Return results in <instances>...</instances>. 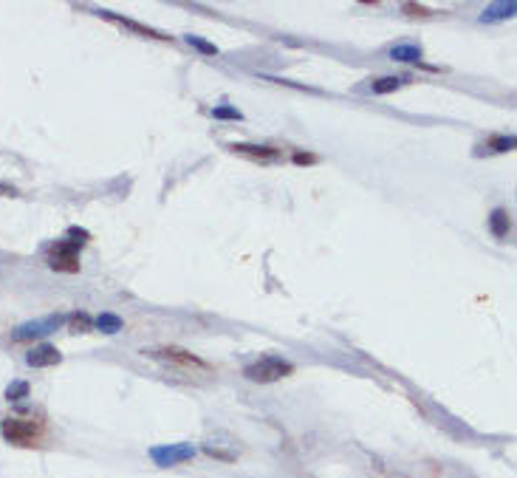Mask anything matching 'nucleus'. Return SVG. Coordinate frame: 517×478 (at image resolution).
<instances>
[{
    "label": "nucleus",
    "mask_w": 517,
    "mask_h": 478,
    "mask_svg": "<svg viewBox=\"0 0 517 478\" xmlns=\"http://www.w3.org/2000/svg\"><path fill=\"white\" fill-rule=\"evenodd\" d=\"M291 371H294V365H291L288 359L269 354V357H261L257 362L246 365V368H243V377H246L249 382H263V385H266V382H277V380L288 377Z\"/></svg>",
    "instance_id": "f257e3e1"
},
{
    "label": "nucleus",
    "mask_w": 517,
    "mask_h": 478,
    "mask_svg": "<svg viewBox=\"0 0 517 478\" xmlns=\"http://www.w3.org/2000/svg\"><path fill=\"white\" fill-rule=\"evenodd\" d=\"M68 320L65 314H48V317H43V320H31V323H23V326H17L15 331H12V340L15 343H31V340H43V337H48V334H54L63 323Z\"/></svg>",
    "instance_id": "f03ea898"
},
{
    "label": "nucleus",
    "mask_w": 517,
    "mask_h": 478,
    "mask_svg": "<svg viewBox=\"0 0 517 478\" xmlns=\"http://www.w3.org/2000/svg\"><path fill=\"white\" fill-rule=\"evenodd\" d=\"M79 249L77 244L71 241H60L51 246V255H48V267L54 272H65V275H74L79 272Z\"/></svg>",
    "instance_id": "7ed1b4c3"
},
{
    "label": "nucleus",
    "mask_w": 517,
    "mask_h": 478,
    "mask_svg": "<svg viewBox=\"0 0 517 478\" xmlns=\"http://www.w3.org/2000/svg\"><path fill=\"white\" fill-rule=\"evenodd\" d=\"M192 456H195L192 445H159V447L150 450V458L159 467H176L181 461H190Z\"/></svg>",
    "instance_id": "20e7f679"
},
{
    "label": "nucleus",
    "mask_w": 517,
    "mask_h": 478,
    "mask_svg": "<svg viewBox=\"0 0 517 478\" xmlns=\"http://www.w3.org/2000/svg\"><path fill=\"white\" fill-rule=\"evenodd\" d=\"M0 431H3V436L12 442V445H29L37 439L40 433V424L34 421H26V419H3V424H0Z\"/></svg>",
    "instance_id": "39448f33"
},
{
    "label": "nucleus",
    "mask_w": 517,
    "mask_h": 478,
    "mask_svg": "<svg viewBox=\"0 0 517 478\" xmlns=\"http://www.w3.org/2000/svg\"><path fill=\"white\" fill-rule=\"evenodd\" d=\"M150 357H156V359H164V362H173V365H184V368H206L203 359H198L195 354L184 351V348H176V345H167V348H150L144 351Z\"/></svg>",
    "instance_id": "423d86ee"
},
{
    "label": "nucleus",
    "mask_w": 517,
    "mask_h": 478,
    "mask_svg": "<svg viewBox=\"0 0 517 478\" xmlns=\"http://www.w3.org/2000/svg\"><path fill=\"white\" fill-rule=\"evenodd\" d=\"M60 362H63L60 348H57V345H48V343L34 345V348L26 354V365H31V368H51V365H60Z\"/></svg>",
    "instance_id": "0eeeda50"
},
{
    "label": "nucleus",
    "mask_w": 517,
    "mask_h": 478,
    "mask_svg": "<svg viewBox=\"0 0 517 478\" xmlns=\"http://www.w3.org/2000/svg\"><path fill=\"white\" fill-rule=\"evenodd\" d=\"M229 150H235V153H240V156L261 158V162H272V158L280 156L277 147H269V144H249V142H235V144H229Z\"/></svg>",
    "instance_id": "6e6552de"
},
{
    "label": "nucleus",
    "mask_w": 517,
    "mask_h": 478,
    "mask_svg": "<svg viewBox=\"0 0 517 478\" xmlns=\"http://www.w3.org/2000/svg\"><path fill=\"white\" fill-rule=\"evenodd\" d=\"M390 60H393V63H407V66H422L424 54H422L419 45L401 43V45H393V48H390Z\"/></svg>",
    "instance_id": "1a4fd4ad"
},
{
    "label": "nucleus",
    "mask_w": 517,
    "mask_h": 478,
    "mask_svg": "<svg viewBox=\"0 0 517 478\" xmlns=\"http://www.w3.org/2000/svg\"><path fill=\"white\" fill-rule=\"evenodd\" d=\"M486 224H489V232H492L495 238H509V232H511V218H509V212H506L503 207H495V209L489 212Z\"/></svg>",
    "instance_id": "9d476101"
},
{
    "label": "nucleus",
    "mask_w": 517,
    "mask_h": 478,
    "mask_svg": "<svg viewBox=\"0 0 517 478\" xmlns=\"http://www.w3.org/2000/svg\"><path fill=\"white\" fill-rule=\"evenodd\" d=\"M514 12H517V3H514V0H503V3H492V6H486V9H484L481 23L509 20V17H514Z\"/></svg>",
    "instance_id": "9b49d317"
},
{
    "label": "nucleus",
    "mask_w": 517,
    "mask_h": 478,
    "mask_svg": "<svg viewBox=\"0 0 517 478\" xmlns=\"http://www.w3.org/2000/svg\"><path fill=\"white\" fill-rule=\"evenodd\" d=\"M93 329L102 334H119L125 329V320L114 311H102L99 317H93Z\"/></svg>",
    "instance_id": "f8f14e48"
},
{
    "label": "nucleus",
    "mask_w": 517,
    "mask_h": 478,
    "mask_svg": "<svg viewBox=\"0 0 517 478\" xmlns=\"http://www.w3.org/2000/svg\"><path fill=\"white\" fill-rule=\"evenodd\" d=\"M96 15H99V17H105V20H114V23H119V26H128L130 31H139V34H144V37H153V40H170L167 34H162V31H156V29L139 26V23H133V20H125V17L114 15V12H96Z\"/></svg>",
    "instance_id": "ddd939ff"
},
{
    "label": "nucleus",
    "mask_w": 517,
    "mask_h": 478,
    "mask_svg": "<svg viewBox=\"0 0 517 478\" xmlns=\"http://www.w3.org/2000/svg\"><path fill=\"white\" fill-rule=\"evenodd\" d=\"M404 82H410V77H396V74H390V77H379V80H371V91L373 94H379V96H385V94H393V91H399Z\"/></svg>",
    "instance_id": "4468645a"
},
{
    "label": "nucleus",
    "mask_w": 517,
    "mask_h": 478,
    "mask_svg": "<svg viewBox=\"0 0 517 478\" xmlns=\"http://www.w3.org/2000/svg\"><path fill=\"white\" fill-rule=\"evenodd\" d=\"M514 144H517V139L511 133H506V136H495L486 147H478L475 153H484V150H489V153H509V150H514Z\"/></svg>",
    "instance_id": "2eb2a0df"
},
{
    "label": "nucleus",
    "mask_w": 517,
    "mask_h": 478,
    "mask_svg": "<svg viewBox=\"0 0 517 478\" xmlns=\"http://www.w3.org/2000/svg\"><path fill=\"white\" fill-rule=\"evenodd\" d=\"M215 119H224V122H243V114L238 108H232V105H215V108L210 111Z\"/></svg>",
    "instance_id": "dca6fc26"
},
{
    "label": "nucleus",
    "mask_w": 517,
    "mask_h": 478,
    "mask_svg": "<svg viewBox=\"0 0 517 478\" xmlns=\"http://www.w3.org/2000/svg\"><path fill=\"white\" fill-rule=\"evenodd\" d=\"M187 43L195 48V51H201V54H206V57H218V45H213V43H206L203 37H195V34H190L187 37Z\"/></svg>",
    "instance_id": "f3484780"
},
{
    "label": "nucleus",
    "mask_w": 517,
    "mask_h": 478,
    "mask_svg": "<svg viewBox=\"0 0 517 478\" xmlns=\"http://www.w3.org/2000/svg\"><path fill=\"white\" fill-rule=\"evenodd\" d=\"M29 396V382H12L9 388H6V399L9 402H20V399H26Z\"/></svg>",
    "instance_id": "a211bd4d"
},
{
    "label": "nucleus",
    "mask_w": 517,
    "mask_h": 478,
    "mask_svg": "<svg viewBox=\"0 0 517 478\" xmlns=\"http://www.w3.org/2000/svg\"><path fill=\"white\" fill-rule=\"evenodd\" d=\"M68 320H71V329H74V331H88V329L93 326V320H91V317H88L85 311H77V314H71Z\"/></svg>",
    "instance_id": "6ab92c4d"
},
{
    "label": "nucleus",
    "mask_w": 517,
    "mask_h": 478,
    "mask_svg": "<svg viewBox=\"0 0 517 478\" xmlns=\"http://www.w3.org/2000/svg\"><path fill=\"white\" fill-rule=\"evenodd\" d=\"M88 238H91V235H88L85 230H77V227H71V230H68V238H65V241H71V244H77V246H85V244H88Z\"/></svg>",
    "instance_id": "aec40b11"
},
{
    "label": "nucleus",
    "mask_w": 517,
    "mask_h": 478,
    "mask_svg": "<svg viewBox=\"0 0 517 478\" xmlns=\"http://www.w3.org/2000/svg\"><path fill=\"white\" fill-rule=\"evenodd\" d=\"M401 12H407V15H412V17H430V12H427L424 6H412V3H404Z\"/></svg>",
    "instance_id": "412c9836"
},
{
    "label": "nucleus",
    "mask_w": 517,
    "mask_h": 478,
    "mask_svg": "<svg viewBox=\"0 0 517 478\" xmlns=\"http://www.w3.org/2000/svg\"><path fill=\"white\" fill-rule=\"evenodd\" d=\"M294 165H317L314 153H294Z\"/></svg>",
    "instance_id": "4be33fe9"
},
{
    "label": "nucleus",
    "mask_w": 517,
    "mask_h": 478,
    "mask_svg": "<svg viewBox=\"0 0 517 478\" xmlns=\"http://www.w3.org/2000/svg\"><path fill=\"white\" fill-rule=\"evenodd\" d=\"M203 450H206V453H210V456H215V458H224V461H232V458H235L232 453H224V450H218V447H210V445H206Z\"/></svg>",
    "instance_id": "5701e85b"
},
{
    "label": "nucleus",
    "mask_w": 517,
    "mask_h": 478,
    "mask_svg": "<svg viewBox=\"0 0 517 478\" xmlns=\"http://www.w3.org/2000/svg\"><path fill=\"white\" fill-rule=\"evenodd\" d=\"M0 195H6V198H15V195H17V190H15V187H9V184H0Z\"/></svg>",
    "instance_id": "b1692460"
}]
</instances>
